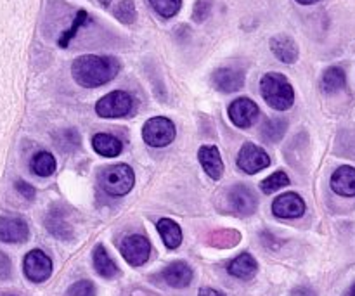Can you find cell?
<instances>
[{"label": "cell", "mask_w": 355, "mask_h": 296, "mask_svg": "<svg viewBox=\"0 0 355 296\" xmlns=\"http://www.w3.org/2000/svg\"><path fill=\"white\" fill-rule=\"evenodd\" d=\"M257 270H259V263H257V260L253 259L250 253H241V255L236 256L227 267V272L231 274V276L243 281L252 279L257 274Z\"/></svg>", "instance_id": "18"}, {"label": "cell", "mask_w": 355, "mask_h": 296, "mask_svg": "<svg viewBox=\"0 0 355 296\" xmlns=\"http://www.w3.org/2000/svg\"><path fill=\"white\" fill-rule=\"evenodd\" d=\"M260 92L263 101L272 110L286 111L295 103V90L283 73H267L260 80Z\"/></svg>", "instance_id": "2"}, {"label": "cell", "mask_w": 355, "mask_h": 296, "mask_svg": "<svg viewBox=\"0 0 355 296\" xmlns=\"http://www.w3.org/2000/svg\"><path fill=\"white\" fill-rule=\"evenodd\" d=\"M132 107H134V97L123 90H114L97 101L96 113L101 118H121L127 116Z\"/></svg>", "instance_id": "5"}, {"label": "cell", "mask_w": 355, "mask_h": 296, "mask_svg": "<svg viewBox=\"0 0 355 296\" xmlns=\"http://www.w3.org/2000/svg\"><path fill=\"white\" fill-rule=\"evenodd\" d=\"M64 296H96V286L90 281H78L68 288Z\"/></svg>", "instance_id": "31"}, {"label": "cell", "mask_w": 355, "mask_h": 296, "mask_svg": "<svg viewBox=\"0 0 355 296\" xmlns=\"http://www.w3.org/2000/svg\"><path fill=\"white\" fill-rule=\"evenodd\" d=\"M298 3H302V6H311V3H315V2H321V0H297Z\"/></svg>", "instance_id": "37"}, {"label": "cell", "mask_w": 355, "mask_h": 296, "mask_svg": "<svg viewBox=\"0 0 355 296\" xmlns=\"http://www.w3.org/2000/svg\"><path fill=\"white\" fill-rule=\"evenodd\" d=\"M45 225H47L49 232L54 234L55 238L59 239H69L73 234L71 225H69L68 222L62 218V215L58 214V211H51V214H49L47 220H45Z\"/></svg>", "instance_id": "24"}, {"label": "cell", "mask_w": 355, "mask_h": 296, "mask_svg": "<svg viewBox=\"0 0 355 296\" xmlns=\"http://www.w3.org/2000/svg\"><path fill=\"white\" fill-rule=\"evenodd\" d=\"M260 110L257 103H253L248 97H239V99L232 101L229 106V118L232 123L239 128H250L259 118Z\"/></svg>", "instance_id": "9"}, {"label": "cell", "mask_w": 355, "mask_h": 296, "mask_svg": "<svg viewBox=\"0 0 355 296\" xmlns=\"http://www.w3.org/2000/svg\"><path fill=\"white\" fill-rule=\"evenodd\" d=\"M270 165V158L263 149L259 146L246 142L238 155V166L248 175H255L260 170L267 168Z\"/></svg>", "instance_id": "8"}, {"label": "cell", "mask_w": 355, "mask_h": 296, "mask_svg": "<svg viewBox=\"0 0 355 296\" xmlns=\"http://www.w3.org/2000/svg\"><path fill=\"white\" fill-rule=\"evenodd\" d=\"M149 3H151V7L159 16L168 19V17H173L179 12L182 0H149Z\"/></svg>", "instance_id": "28"}, {"label": "cell", "mask_w": 355, "mask_h": 296, "mask_svg": "<svg viewBox=\"0 0 355 296\" xmlns=\"http://www.w3.org/2000/svg\"><path fill=\"white\" fill-rule=\"evenodd\" d=\"M99 3L101 6H104V7H107L111 3V0H99Z\"/></svg>", "instance_id": "39"}, {"label": "cell", "mask_w": 355, "mask_h": 296, "mask_svg": "<svg viewBox=\"0 0 355 296\" xmlns=\"http://www.w3.org/2000/svg\"><path fill=\"white\" fill-rule=\"evenodd\" d=\"M198 296H225V295L222 293V291L214 290V288H201Z\"/></svg>", "instance_id": "35"}, {"label": "cell", "mask_w": 355, "mask_h": 296, "mask_svg": "<svg viewBox=\"0 0 355 296\" xmlns=\"http://www.w3.org/2000/svg\"><path fill=\"white\" fill-rule=\"evenodd\" d=\"M272 214L277 218H300L305 214V201L297 193L281 194L274 200Z\"/></svg>", "instance_id": "10"}, {"label": "cell", "mask_w": 355, "mask_h": 296, "mask_svg": "<svg viewBox=\"0 0 355 296\" xmlns=\"http://www.w3.org/2000/svg\"><path fill=\"white\" fill-rule=\"evenodd\" d=\"M288 128V121L284 118H270L262 125V137L267 142H279L284 137Z\"/></svg>", "instance_id": "25"}, {"label": "cell", "mask_w": 355, "mask_h": 296, "mask_svg": "<svg viewBox=\"0 0 355 296\" xmlns=\"http://www.w3.org/2000/svg\"><path fill=\"white\" fill-rule=\"evenodd\" d=\"M270 51L284 64H293L298 61V45L288 35H276L270 38Z\"/></svg>", "instance_id": "15"}, {"label": "cell", "mask_w": 355, "mask_h": 296, "mask_svg": "<svg viewBox=\"0 0 355 296\" xmlns=\"http://www.w3.org/2000/svg\"><path fill=\"white\" fill-rule=\"evenodd\" d=\"M331 189L338 196L343 198H355V168L354 166L343 165L333 172L331 180Z\"/></svg>", "instance_id": "14"}, {"label": "cell", "mask_w": 355, "mask_h": 296, "mask_svg": "<svg viewBox=\"0 0 355 296\" xmlns=\"http://www.w3.org/2000/svg\"><path fill=\"white\" fill-rule=\"evenodd\" d=\"M85 21H87V12H85V10H80V12H76L75 23L71 24V28H69V30H66L64 33H62V37L59 38V45H61V47H68L69 40H71V38L75 37L76 31H78V28L82 26V24L85 23Z\"/></svg>", "instance_id": "30"}, {"label": "cell", "mask_w": 355, "mask_h": 296, "mask_svg": "<svg viewBox=\"0 0 355 296\" xmlns=\"http://www.w3.org/2000/svg\"><path fill=\"white\" fill-rule=\"evenodd\" d=\"M31 172L38 177H51L55 172V159L51 153L40 151L31 158Z\"/></svg>", "instance_id": "23"}, {"label": "cell", "mask_w": 355, "mask_h": 296, "mask_svg": "<svg viewBox=\"0 0 355 296\" xmlns=\"http://www.w3.org/2000/svg\"><path fill=\"white\" fill-rule=\"evenodd\" d=\"M293 296H315V295L312 293L311 290H305V288H304V290H297V291H295Z\"/></svg>", "instance_id": "36"}, {"label": "cell", "mask_w": 355, "mask_h": 296, "mask_svg": "<svg viewBox=\"0 0 355 296\" xmlns=\"http://www.w3.org/2000/svg\"><path fill=\"white\" fill-rule=\"evenodd\" d=\"M345 296H355V284H354V286H350V290L347 291Z\"/></svg>", "instance_id": "38"}, {"label": "cell", "mask_w": 355, "mask_h": 296, "mask_svg": "<svg viewBox=\"0 0 355 296\" xmlns=\"http://www.w3.org/2000/svg\"><path fill=\"white\" fill-rule=\"evenodd\" d=\"M210 9H211L210 0H198L196 6H194V12H193L194 21L201 23V21L207 19L208 14H210Z\"/></svg>", "instance_id": "32"}, {"label": "cell", "mask_w": 355, "mask_h": 296, "mask_svg": "<svg viewBox=\"0 0 355 296\" xmlns=\"http://www.w3.org/2000/svg\"><path fill=\"white\" fill-rule=\"evenodd\" d=\"M94 151L99 153L104 158H114L121 153L123 144H121L120 139H116L111 134H96L92 139Z\"/></svg>", "instance_id": "20"}, {"label": "cell", "mask_w": 355, "mask_h": 296, "mask_svg": "<svg viewBox=\"0 0 355 296\" xmlns=\"http://www.w3.org/2000/svg\"><path fill=\"white\" fill-rule=\"evenodd\" d=\"M163 279L172 288H186L193 281V269L186 262H173L163 270Z\"/></svg>", "instance_id": "17"}, {"label": "cell", "mask_w": 355, "mask_h": 296, "mask_svg": "<svg viewBox=\"0 0 355 296\" xmlns=\"http://www.w3.org/2000/svg\"><path fill=\"white\" fill-rule=\"evenodd\" d=\"M345 83H347L345 69L340 68V66H331V68H328L324 73H322L321 90L324 94H336L345 87Z\"/></svg>", "instance_id": "21"}, {"label": "cell", "mask_w": 355, "mask_h": 296, "mask_svg": "<svg viewBox=\"0 0 355 296\" xmlns=\"http://www.w3.org/2000/svg\"><path fill=\"white\" fill-rule=\"evenodd\" d=\"M175 134V125L165 116L151 118L146 121L144 128H142V139L151 148H165V146L172 144Z\"/></svg>", "instance_id": "4"}, {"label": "cell", "mask_w": 355, "mask_h": 296, "mask_svg": "<svg viewBox=\"0 0 355 296\" xmlns=\"http://www.w3.org/2000/svg\"><path fill=\"white\" fill-rule=\"evenodd\" d=\"M135 184L134 170L128 165H111L99 173V186L110 196H125Z\"/></svg>", "instance_id": "3"}, {"label": "cell", "mask_w": 355, "mask_h": 296, "mask_svg": "<svg viewBox=\"0 0 355 296\" xmlns=\"http://www.w3.org/2000/svg\"><path fill=\"white\" fill-rule=\"evenodd\" d=\"M10 270H12V265H10V260L6 253L0 252V281L9 279Z\"/></svg>", "instance_id": "34"}, {"label": "cell", "mask_w": 355, "mask_h": 296, "mask_svg": "<svg viewBox=\"0 0 355 296\" xmlns=\"http://www.w3.org/2000/svg\"><path fill=\"white\" fill-rule=\"evenodd\" d=\"M30 236L28 224L19 217H0V241L17 245L24 243Z\"/></svg>", "instance_id": "11"}, {"label": "cell", "mask_w": 355, "mask_h": 296, "mask_svg": "<svg viewBox=\"0 0 355 296\" xmlns=\"http://www.w3.org/2000/svg\"><path fill=\"white\" fill-rule=\"evenodd\" d=\"M198 158H200L201 166H203V170L208 173L210 179L218 180L224 175V162H222L218 148H215V146H203V148H200Z\"/></svg>", "instance_id": "16"}, {"label": "cell", "mask_w": 355, "mask_h": 296, "mask_svg": "<svg viewBox=\"0 0 355 296\" xmlns=\"http://www.w3.org/2000/svg\"><path fill=\"white\" fill-rule=\"evenodd\" d=\"M211 83L224 94L238 92L245 85V73L234 68H220L211 75Z\"/></svg>", "instance_id": "13"}, {"label": "cell", "mask_w": 355, "mask_h": 296, "mask_svg": "<svg viewBox=\"0 0 355 296\" xmlns=\"http://www.w3.org/2000/svg\"><path fill=\"white\" fill-rule=\"evenodd\" d=\"M23 270L31 283H44L52 276V260L42 250H31L24 256Z\"/></svg>", "instance_id": "6"}, {"label": "cell", "mask_w": 355, "mask_h": 296, "mask_svg": "<svg viewBox=\"0 0 355 296\" xmlns=\"http://www.w3.org/2000/svg\"><path fill=\"white\" fill-rule=\"evenodd\" d=\"M113 14L114 17H116L118 21H121L123 24H132L135 21V17H137L134 0H121V2L114 7Z\"/></svg>", "instance_id": "29"}, {"label": "cell", "mask_w": 355, "mask_h": 296, "mask_svg": "<svg viewBox=\"0 0 355 296\" xmlns=\"http://www.w3.org/2000/svg\"><path fill=\"white\" fill-rule=\"evenodd\" d=\"M120 250L123 259L134 267L144 265L149 260V255H151V245H149L148 239L141 234L127 236V238L121 241Z\"/></svg>", "instance_id": "7"}, {"label": "cell", "mask_w": 355, "mask_h": 296, "mask_svg": "<svg viewBox=\"0 0 355 296\" xmlns=\"http://www.w3.org/2000/svg\"><path fill=\"white\" fill-rule=\"evenodd\" d=\"M229 204L232 207V211L241 217L255 214L257 210V196L250 187L246 186H234L229 193Z\"/></svg>", "instance_id": "12"}, {"label": "cell", "mask_w": 355, "mask_h": 296, "mask_svg": "<svg viewBox=\"0 0 355 296\" xmlns=\"http://www.w3.org/2000/svg\"><path fill=\"white\" fill-rule=\"evenodd\" d=\"M6 296H12V295H6Z\"/></svg>", "instance_id": "40"}, {"label": "cell", "mask_w": 355, "mask_h": 296, "mask_svg": "<svg viewBox=\"0 0 355 296\" xmlns=\"http://www.w3.org/2000/svg\"><path fill=\"white\" fill-rule=\"evenodd\" d=\"M120 71V61L113 55H80L73 61L71 75L80 87L96 89L111 82Z\"/></svg>", "instance_id": "1"}, {"label": "cell", "mask_w": 355, "mask_h": 296, "mask_svg": "<svg viewBox=\"0 0 355 296\" xmlns=\"http://www.w3.org/2000/svg\"><path fill=\"white\" fill-rule=\"evenodd\" d=\"M241 239L238 231H229V229H224V231L211 232L208 236V245L215 246V248H231V246H236Z\"/></svg>", "instance_id": "26"}, {"label": "cell", "mask_w": 355, "mask_h": 296, "mask_svg": "<svg viewBox=\"0 0 355 296\" xmlns=\"http://www.w3.org/2000/svg\"><path fill=\"white\" fill-rule=\"evenodd\" d=\"M156 229H158L159 236H162L163 243L168 250L179 248L180 243H182V231H180L179 224L170 218H159L156 222Z\"/></svg>", "instance_id": "19"}, {"label": "cell", "mask_w": 355, "mask_h": 296, "mask_svg": "<svg viewBox=\"0 0 355 296\" xmlns=\"http://www.w3.org/2000/svg\"><path fill=\"white\" fill-rule=\"evenodd\" d=\"M14 187H16L17 193H19L23 198H26V200H33L35 198V189L30 186V184L24 182V180H16Z\"/></svg>", "instance_id": "33"}, {"label": "cell", "mask_w": 355, "mask_h": 296, "mask_svg": "<svg viewBox=\"0 0 355 296\" xmlns=\"http://www.w3.org/2000/svg\"><path fill=\"white\" fill-rule=\"evenodd\" d=\"M94 269L97 270L99 276L106 277V279H113V277L118 276L116 263L107 255L103 245H97L96 250H94Z\"/></svg>", "instance_id": "22"}, {"label": "cell", "mask_w": 355, "mask_h": 296, "mask_svg": "<svg viewBox=\"0 0 355 296\" xmlns=\"http://www.w3.org/2000/svg\"><path fill=\"white\" fill-rule=\"evenodd\" d=\"M290 182L291 180L286 173L276 172V173H272V175L267 177L266 180H262V184H260V189H262L263 194H272V193H276V191L286 187Z\"/></svg>", "instance_id": "27"}]
</instances>
